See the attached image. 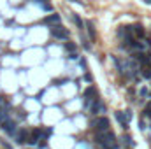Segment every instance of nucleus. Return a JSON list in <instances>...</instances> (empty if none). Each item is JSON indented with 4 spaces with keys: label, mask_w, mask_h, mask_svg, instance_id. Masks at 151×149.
Returning a JSON list of instances; mask_svg holds the SVG:
<instances>
[{
    "label": "nucleus",
    "mask_w": 151,
    "mask_h": 149,
    "mask_svg": "<svg viewBox=\"0 0 151 149\" xmlns=\"http://www.w3.org/2000/svg\"><path fill=\"white\" fill-rule=\"evenodd\" d=\"M95 140L98 146H102L104 149H118V142H116V135L107 130V132H97Z\"/></svg>",
    "instance_id": "f257e3e1"
},
{
    "label": "nucleus",
    "mask_w": 151,
    "mask_h": 149,
    "mask_svg": "<svg viewBox=\"0 0 151 149\" xmlns=\"http://www.w3.org/2000/svg\"><path fill=\"white\" fill-rule=\"evenodd\" d=\"M0 125H2V130L7 133V135H14L16 137V133H18V128H16V123L12 121V119H5L4 123H0Z\"/></svg>",
    "instance_id": "f03ea898"
},
{
    "label": "nucleus",
    "mask_w": 151,
    "mask_h": 149,
    "mask_svg": "<svg viewBox=\"0 0 151 149\" xmlns=\"http://www.w3.org/2000/svg\"><path fill=\"white\" fill-rule=\"evenodd\" d=\"M51 35H53L55 39H61V40L69 39V32H67V28H63L61 25L53 27V28H51Z\"/></svg>",
    "instance_id": "7ed1b4c3"
},
{
    "label": "nucleus",
    "mask_w": 151,
    "mask_h": 149,
    "mask_svg": "<svg viewBox=\"0 0 151 149\" xmlns=\"http://www.w3.org/2000/svg\"><path fill=\"white\" fill-rule=\"evenodd\" d=\"M93 126H95L97 132H107L109 130V119L107 118H97L93 121Z\"/></svg>",
    "instance_id": "20e7f679"
},
{
    "label": "nucleus",
    "mask_w": 151,
    "mask_h": 149,
    "mask_svg": "<svg viewBox=\"0 0 151 149\" xmlns=\"http://www.w3.org/2000/svg\"><path fill=\"white\" fill-rule=\"evenodd\" d=\"M102 112H105V105L98 98H95L93 105H92V114H102Z\"/></svg>",
    "instance_id": "39448f33"
},
{
    "label": "nucleus",
    "mask_w": 151,
    "mask_h": 149,
    "mask_svg": "<svg viewBox=\"0 0 151 149\" xmlns=\"http://www.w3.org/2000/svg\"><path fill=\"white\" fill-rule=\"evenodd\" d=\"M95 98H97V90H95L93 86H90L88 90L84 91V100H86V105H88L92 100H95Z\"/></svg>",
    "instance_id": "423d86ee"
},
{
    "label": "nucleus",
    "mask_w": 151,
    "mask_h": 149,
    "mask_svg": "<svg viewBox=\"0 0 151 149\" xmlns=\"http://www.w3.org/2000/svg\"><path fill=\"white\" fill-rule=\"evenodd\" d=\"M40 133H42V130H40V128L33 130V132H32V135L28 137V140H27V142H28V144H35V142H39V140H40Z\"/></svg>",
    "instance_id": "0eeeda50"
},
{
    "label": "nucleus",
    "mask_w": 151,
    "mask_h": 149,
    "mask_svg": "<svg viewBox=\"0 0 151 149\" xmlns=\"http://www.w3.org/2000/svg\"><path fill=\"white\" fill-rule=\"evenodd\" d=\"M28 140V133H27V130H19L18 133H16V142L18 144H25Z\"/></svg>",
    "instance_id": "6e6552de"
},
{
    "label": "nucleus",
    "mask_w": 151,
    "mask_h": 149,
    "mask_svg": "<svg viewBox=\"0 0 151 149\" xmlns=\"http://www.w3.org/2000/svg\"><path fill=\"white\" fill-rule=\"evenodd\" d=\"M116 119L120 121V125L123 126V128H126V126H128V118L123 116V112H116Z\"/></svg>",
    "instance_id": "1a4fd4ad"
},
{
    "label": "nucleus",
    "mask_w": 151,
    "mask_h": 149,
    "mask_svg": "<svg viewBox=\"0 0 151 149\" xmlns=\"http://www.w3.org/2000/svg\"><path fill=\"white\" fill-rule=\"evenodd\" d=\"M44 23H46V25H49V23H60V16L55 12V14H51V16H48V18L44 19Z\"/></svg>",
    "instance_id": "9d476101"
},
{
    "label": "nucleus",
    "mask_w": 151,
    "mask_h": 149,
    "mask_svg": "<svg viewBox=\"0 0 151 149\" xmlns=\"http://www.w3.org/2000/svg\"><path fill=\"white\" fill-rule=\"evenodd\" d=\"M134 33H135L139 39H142V37H144V30H142V27H141V25H135V27H134Z\"/></svg>",
    "instance_id": "9b49d317"
},
{
    "label": "nucleus",
    "mask_w": 151,
    "mask_h": 149,
    "mask_svg": "<svg viewBox=\"0 0 151 149\" xmlns=\"http://www.w3.org/2000/svg\"><path fill=\"white\" fill-rule=\"evenodd\" d=\"M86 27H88V33H90V39H95V30H93V23H92V21H88V23H86Z\"/></svg>",
    "instance_id": "f8f14e48"
},
{
    "label": "nucleus",
    "mask_w": 151,
    "mask_h": 149,
    "mask_svg": "<svg viewBox=\"0 0 151 149\" xmlns=\"http://www.w3.org/2000/svg\"><path fill=\"white\" fill-rule=\"evenodd\" d=\"M72 18H74V21H76V25H77V27H79V28H83V21H81V19H79V16H77V14H74V16H72Z\"/></svg>",
    "instance_id": "ddd939ff"
},
{
    "label": "nucleus",
    "mask_w": 151,
    "mask_h": 149,
    "mask_svg": "<svg viewBox=\"0 0 151 149\" xmlns=\"http://www.w3.org/2000/svg\"><path fill=\"white\" fill-rule=\"evenodd\" d=\"M65 49H67V51H74V49H76V46L72 44V42H67V44H65Z\"/></svg>",
    "instance_id": "4468645a"
},
{
    "label": "nucleus",
    "mask_w": 151,
    "mask_h": 149,
    "mask_svg": "<svg viewBox=\"0 0 151 149\" xmlns=\"http://www.w3.org/2000/svg\"><path fill=\"white\" fill-rule=\"evenodd\" d=\"M144 116H148V118H151V103L148 105V107L144 109Z\"/></svg>",
    "instance_id": "2eb2a0df"
},
{
    "label": "nucleus",
    "mask_w": 151,
    "mask_h": 149,
    "mask_svg": "<svg viewBox=\"0 0 151 149\" xmlns=\"http://www.w3.org/2000/svg\"><path fill=\"white\" fill-rule=\"evenodd\" d=\"M141 97H149V91H148L146 88H142V90H141Z\"/></svg>",
    "instance_id": "dca6fc26"
},
{
    "label": "nucleus",
    "mask_w": 151,
    "mask_h": 149,
    "mask_svg": "<svg viewBox=\"0 0 151 149\" xmlns=\"http://www.w3.org/2000/svg\"><path fill=\"white\" fill-rule=\"evenodd\" d=\"M125 140H126V144H128V146H134V142H132V139H130V137H125Z\"/></svg>",
    "instance_id": "f3484780"
},
{
    "label": "nucleus",
    "mask_w": 151,
    "mask_h": 149,
    "mask_svg": "<svg viewBox=\"0 0 151 149\" xmlns=\"http://www.w3.org/2000/svg\"><path fill=\"white\" fill-rule=\"evenodd\" d=\"M2 146H4V147H5V149H12V147H11V146H9V144H7V142H4V140H2Z\"/></svg>",
    "instance_id": "a211bd4d"
},
{
    "label": "nucleus",
    "mask_w": 151,
    "mask_h": 149,
    "mask_svg": "<svg viewBox=\"0 0 151 149\" xmlns=\"http://www.w3.org/2000/svg\"><path fill=\"white\" fill-rule=\"evenodd\" d=\"M70 2H77V0H70Z\"/></svg>",
    "instance_id": "6ab92c4d"
},
{
    "label": "nucleus",
    "mask_w": 151,
    "mask_h": 149,
    "mask_svg": "<svg viewBox=\"0 0 151 149\" xmlns=\"http://www.w3.org/2000/svg\"><path fill=\"white\" fill-rule=\"evenodd\" d=\"M149 97H151V93H149Z\"/></svg>",
    "instance_id": "aec40b11"
}]
</instances>
